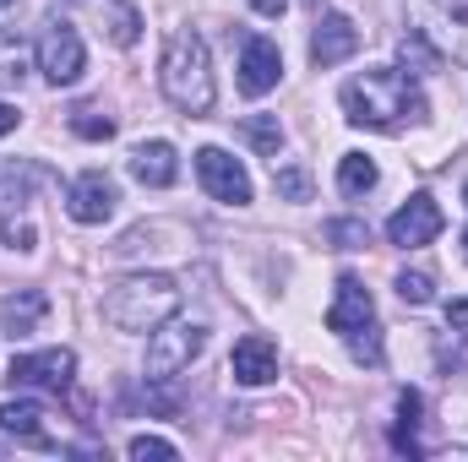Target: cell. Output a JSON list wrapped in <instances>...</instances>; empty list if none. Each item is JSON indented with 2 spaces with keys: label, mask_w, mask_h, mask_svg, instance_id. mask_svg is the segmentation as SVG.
I'll return each mask as SVG.
<instances>
[{
  "label": "cell",
  "mask_w": 468,
  "mask_h": 462,
  "mask_svg": "<svg viewBox=\"0 0 468 462\" xmlns=\"http://www.w3.org/2000/svg\"><path fill=\"white\" fill-rule=\"evenodd\" d=\"M338 104H344L349 125H370V131L420 125V120L431 115V104H425L420 82H414V77H403V71H392V66H370V71H359L354 82H344Z\"/></svg>",
  "instance_id": "cell-1"
},
{
  "label": "cell",
  "mask_w": 468,
  "mask_h": 462,
  "mask_svg": "<svg viewBox=\"0 0 468 462\" xmlns=\"http://www.w3.org/2000/svg\"><path fill=\"white\" fill-rule=\"evenodd\" d=\"M158 82H164V99L180 110V115H207L218 88H213V60H207V44L197 27H180L169 33L164 44V66H158Z\"/></svg>",
  "instance_id": "cell-2"
},
{
  "label": "cell",
  "mask_w": 468,
  "mask_h": 462,
  "mask_svg": "<svg viewBox=\"0 0 468 462\" xmlns=\"http://www.w3.org/2000/svg\"><path fill=\"white\" fill-rule=\"evenodd\" d=\"M175 310H180V289H175L169 272L120 278L115 289L104 294V321L120 327V332H153V327H164Z\"/></svg>",
  "instance_id": "cell-3"
},
{
  "label": "cell",
  "mask_w": 468,
  "mask_h": 462,
  "mask_svg": "<svg viewBox=\"0 0 468 462\" xmlns=\"http://www.w3.org/2000/svg\"><path fill=\"white\" fill-rule=\"evenodd\" d=\"M327 332H338L349 343L354 364H381V327H376V305H370V289L359 278H338V294L327 305Z\"/></svg>",
  "instance_id": "cell-4"
},
{
  "label": "cell",
  "mask_w": 468,
  "mask_h": 462,
  "mask_svg": "<svg viewBox=\"0 0 468 462\" xmlns=\"http://www.w3.org/2000/svg\"><path fill=\"white\" fill-rule=\"evenodd\" d=\"M207 348V327L202 321H164L147 332V381H175L180 370H191V359Z\"/></svg>",
  "instance_id": "cell-5"
},
{
  "label": "cell",
  "mask_w": 468,
  "mask_h": 462,
  "mask_svg": "<svg viewBox=\"0 0 468 462\" xmlns=\"http://www.w3.org/2000/svg\"><path fill=\"white\" fill-rule=\"evenodd\" d=\"M38 71H44V82H55V88H71V82L88 71L82 33H77L71 22H49V27H44V38H38Z\"/></svg>",
  "instance_id": "cell-6"
},
{
  "label": "cell",
  "mask_w": 468,
  "mask_h": 462,
  "mask_svg": "<svg viewBox=\"0 0 468 462\" xmlns=\"http://www.w3.org/2000/svg\"><path fill=\"white\" fill-rule=\"evenodd\" d=\"M197 180H202V191H207L213 202H224V207H245V202H250V174H245V163L229 158L224 147H202V152H197Z\"/></svg>",
  "instance_id": "cell-7"
},
{
  "label": "cell",
  "mask_w": 468,
  "mask_h": 462,
  "mask_svg": "<svg viewBox=\"0 0 468 462\" xmlns=\"http://www.w3.org/2000/svg\"><path fill=\"white\" fill-rule=\"evenodd\" d=\"M77 375V353L71 348H38V353H16L11 359V386H38V392H66Z\"/></svg>",
  "instance_id": "cell-8"
},
{
  "label": "cell",
  "mask_w": 468,
  "mask_h": 462,
  "mask_svg": "<svg viewBox=\"0 0 468 462\" xmlns=\"http://www.w3.org/2000/svg\"><path fill=\"white\" fill-rule=\"evenodd\" d=\"M115 207H120V185L104 169H88V174H77V180L66 185V213H71L77 224H110Z\"/></svg>",
  "instance_id": "cell-9"
},
{
  "label": "cell",
  "mask_w": 468,
  "mask_h": 462,
  "mask_svg": "<svg viewBox=\"0 0 468 462\" xmlns=\"http://www.w3.org/2000/svg\"><path fill=\"white\" fill-rule=\"evenodd\" d=\"M278 77H283L278 44L261 38V33H250V38L239 44V93H245V99H267V93L278 88Z\"/></svg>",
  "instance_id": "cell-10"
},
{
  "label": "cell",
  "mask_w": 468,
  "mask_h": 462,
  "mask_svg": "<svg viewBox=\"0 0 468 462\" xmlns=\"http://www.w3.org/2000/svg\"><path fill=\"white\" fill-rule=\"evenodd\" d=\"M441 224H447V218H441V207L420 191V196H409V202L387 218V239H392V245H403V250H414V245H431V239L441 234Z\"/></svg>",
  "instance_id": "cell-11"
},
{
  "label": "cell",
  "mask_w": 468,
  "mask_h": 462,
  "mask_svg": "<svg viewBox=\"0 0 468 462\" xmlns=\"http://www.w3.org/2000/svg\"><path fill=\"white\" fill-rule=\"evenodd\" d=\"M354 49H359V27H354L344 11H327L316 22V33H311V66L316 71H333V66L354 60Z\"/></svg>",
  "instance_id": "cell-12"
},
{
  "label": "cell",
  "mask_w": 468,
  "mask_h": 462,
  "mask_svg": "<svg viewBox=\"0 0 468 462\" xmlns=\"http://www.w3.org/2000/svg\"><path fill=\"white\" fill-rule=\"evenodd\" d=\"M229 370H234L239 386H267V381H278V343L261 338V332L239 338L234 353H229Z\"/></svg>",
  "instance_id": "cell-13"
},
{
  "label": "cell",
  "mask_w": 468,
  "mask_h": 462,
  "mask_svg": "<svg viewBox=\"0 0 468 462\" xmlns=\"http://www.w3.org/2000/svg\"><path fill=\"white\" fill-rule=\"evenodd\" d=\"M175 174H180V158H175L169 142H142V147H131V180L164 191V185H175Z\"/></svg>",
  "instance_id": "cell-14"
},
{
  "label": "cell",
  "mask_w": 468,
  "mask_h": 462,
  "mask_svg": "<svg viewBox=\"0 0 468 462\" xmlns=\"http://www.w3.org/2000/svg\"><path fill=\"white\" fill-rule=\"evenodd\" d=\"M49 316V294L44 289H16V294H5L0 299V327L11 332V338H27V332H38V321Z\"/></svg>",
  "instance_id": "cell-15"
},
{
  "label": "cell",
  "mask_w": 468,
  "mask_h": 462,
  "mask_svg": "<svg viewBox=\"0 0 468 462\" xmlns=\"http://www.w3.org/2000/svg\"><path fill=\"white\" fill-rule=\"evenodd\" d=\"M420 414H425V397L414 386L398 392V425H392V452L403 457H425V441H420Z\"/></svg>",
  "instance_id": "cell-16"
},
{
  "label": "cell",
  "mask_w": 468,
  "mask_h": 462,
  "mask_svg": "<svg viewBox=\"0 0 468 462\" xmlns=\"http://www.w3.org/2000/svg\"><path fill=\"white\" fill-rule=\"evenodd\" d=\"M0 430H5V436H16V441H33V446H49V452H60V446L44 436V408H38V403H27V397H16V403H0Z\"/></svg>",
  "instance_id": "cell-17"
},
{
  "label": "cell",
  "mask_w": 468,
  "mask_h": 462,
  "mask_svg": "<svg viewBox=\"0 0 468 462\" xmlns=\"http://www.w3.org/2000/svg\"><path fill=\"white\" fill-rule=\"evenodd\" d=\"M38 180H44V169H33V163H0V218L22 213L33 202V185Z\"/></svg>",
  "instance_id": "cell-18"
},
{
  "label": "cell",
  "mask_w": 468,
  "mask_h": 462,
  "mask_svg": "<svg viewBox=\"0 0 468 462\" xmlns=\"http://www.w3.org/2000/svg\"><path fill=\"white\" fill-rule=\"evenodd\" d=\"M376 180H381L376 158H365V152H344V158H338V191H344V196H365V191H376Z\"/></svg>",
  "instance_id": "cell-19"
},
{
  "label": "cell",
  "mask_w": 468,
  "mask_h": 462,
  "mask_svg": "<svg viewBox=\"0 0 468 462\" xmlns=\"http://www.w3.org/2000/svg\"><path fill=\"white\" fill-rule=\"evenodd\" d=\"M104 33H110V44L131 49V44L142 38V11H136L131 0H110V5H104Z\"/></svg>",
  "instance_id": "cell-20"
},
{
  "label": "cell",
  "mask_w": 468,
  "mask_h": 462,
  "mask_svg": "<svg viewBox=\"0 0 468 462\" xmlns=\"http://www.w3.org/2000/svg\"><path fill=\"white\" fill-rule=\"evenodd\" d=\"M239 136L261 152V158H278V147H283V125H278V115H250L239 120Z\"/></svg>",
  "instance_id": "cell-21"
},
{
  "label": "cell",
  "mask_w": 468,
  "mask_h": 462,
  "mask_svg": "<svg viewBox=\"0 0 468 462\" xmlns=\"http://www.w3.org/2000/svg\"><path fill=\"white\" fill-rule=\"evenodd\" d=\"M22 77H27V49L16 33L0 27V88H22Z\"/></svg>",
  "instance_id": "cell-22"
},
{
  "label": "cell",
  "mask_w": 468,
  "mask_h": 462,
  "mask_svg": "<svg viewBox=\"0 0 468 462\" xmlns=\"http://www.w3.org/2000/svg\"><path fill=\"white\" fill-rule=\"evenodd\" d=\"M398 299H403V305H431V299H436V278H431L425 267H414V272L403 267V272H398Z\"/></svg>",
  "instance_id": "cell-23"
},
{
  "label": "cell",
  "mask_w": 468,
  "mask_h": 462,
  "mask_svg": "<svg viewBox=\"0 0 468 462\" xmlns=\"http://www.w3.org/2000/svg\"><path fill=\"white\" fill-rule=\"evenodd\" d=\"M71 131L82 142H110L115 136V120L104 115V110H93V104H82V110H71Z\"/></svg>",
  "instance_id": "cell-24"
},
{
  "label": "cell",
  "mask_w": 468,
  "mask_h": 462,
  "mask_svg": "<svg viewBox=\"0 0 468 462\" xmlns=\"http://www.w3.org/2000/svg\"><path fill=\"white\" fill-rule=\"evenodd\" d=\"M272 185H278V196H283V202H311V191H316V185H311V174H305L300 163L278 169V174H272Z\"/></svg>",
  "instance_id": "cell-25"
},
{
  "label": "cell",
  "mask_w": 468,
  "mask_h": 462,
  "mask_svg": "<svg viewBox=\"0 0 468 462\" xmlns=\"http://www.w3.org/2000/svg\"><path fill=\"white\" fill-rule=\"evenodd\" d=\"M327 239H333L338 250H365V245H370V229H365V218H333V224H327Z\"/></svg>",
  "instance_id": "cell-26"
},
{
  "label": "cell",
  "mask_w": 468,
  "mask_h": 462,
  "mask_svg": "<svg viewBox=\"0 0 468 462\" xmlns=\"http://www.w3.org/2000/svg\"><path fill=\"white\" fill-rule=\"evenodd\" d=\"M403 60H409V66H420V71H436V60H441V55L425 44V27H409V33H403Z\"/></svg>",
  "instance_id": "cell-27"
},
{
  "label": "cell",
  "mask_w": 468,
  "mask_h": 462,
  "mask_svg": "<svg viewBox=\"0 0 468 462\" xmlns=\"http://www.w3.org/2000/svg\"><path fill=\"white\" fill-rule=\"evenodd\" d=\"M125 452H131V457L136 462H169L175 457V441H164V436H131V441H125Z\"/></svg>",
  "instance_id": "cell-28"
},
{
  "label": "cell",
  "mask_w": 468,
  "mask_h": 462,
  "mask_svg": "<svg viewBox=\"0 0 468 462\" xmlns=\"http://www.w3.org/2000/svg\"><path fill=\"white\" fill-rule=\"evenodd\" d=\"M0 234H5V245H11V250H33V245H38L33 224H16V218H0Z\"/></svg>",
  "instance_id": "cell-29"
},
{
  "label": "cell",
  "mask_w": 468,
  "mask_h": 462,
  "mask_svg": "<svg viewBox=\"0 0 468 462\" xmlns=\"http://www.w3.org/2000/svg\"><path fill=\"white\" fill-rule=\"evenodd\" d=\"M250 11H256V16H267V22H278V16L289 11V0H250Z\"/></svg>",
  "instance_id": "cell-30"
},
{
  "label": "cell",
  "mask_w": 468,
  "mask_h": 462,
  "mask_svg": "<svg viewBox=\"0 0 468 462\" xmlns=\"http://www.w3.org/2000/svg\"><path fill=\"white\" fill-rule=\"evenodd\" d=\"M447 321H452V327H463V332H468V299H452V305H447Z\"/></svg>",
  "instance_id": "cell-31"
},
{
  "label": "cell",
  "mask_w": 468,
  "mask_h": 462,
  "mask_svg": "<svg viewBox=\"0 0 468 462\" xmlns=\"http://www.w3.org/2000/svg\"><path fill=\"white\" fill-rule=\"evenodd\" d=\"M16 120H22V115H16L11 104H0V136H5V131H16Z\"/></svg>",
  "instance_id": "cell-32"
},
{
  "label": "cell",
  "mask_w": 468,
  "mask_h": 462,
  "mask_svg": "<svg viewBox=\"0 0 468 462\" xmlns=\"http://www.w3.org/2000/svg\"><path fill=\"white\" fill-rule=\"evenodd\" d=\"M463 256H468V234H463Z\"/></svg>",
  "instance_id": "cell-33"
},
{
  "label": "cell",
  "mask_w": 468,
  "mask_h": 462,
  "mask_svg": "<svg viewBox=\"0 0 468 462\" xmlns=\"http://www.w3.org/2000/svg\"><path fill=\"white\" fill-rule=\"evenodd\" d=\"M0 5H11V0H0Z\"/></svg>",
  "instance_id": "cell-34"
},
{
  "label": "cell",
  "mask_w": 468,
  "mask_h": 462,
  "mask_svg": "<svg viewBox=\"0 0 468 462\" xmlns=\"http://www.w3.org/2000/svg\"><path fill=\"white\" fill-rule=\"evenodd\" d=\"M463 196H468V191H463Z\"/></svg>",
  "instance_id": "cell-35"
}]
</instances>
